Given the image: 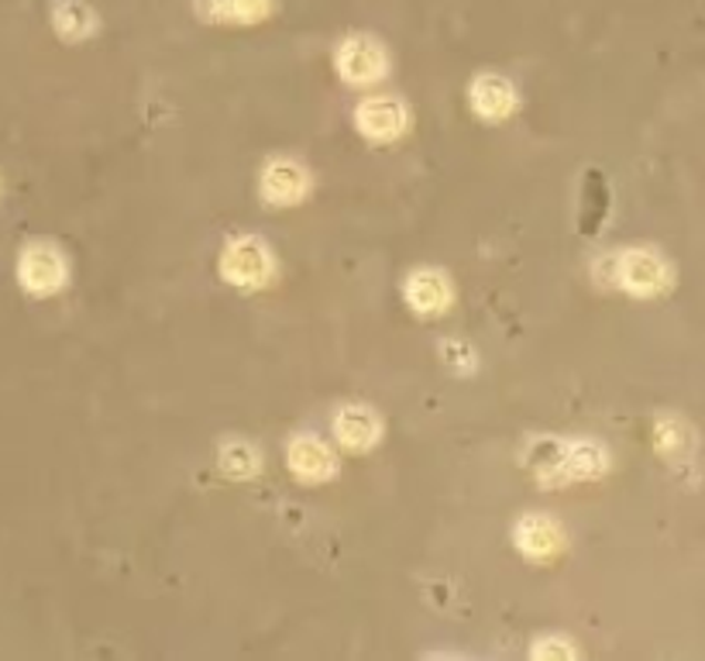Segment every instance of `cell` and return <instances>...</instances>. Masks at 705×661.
Wrapping results in <instances>:
<instances>
[{"label": "cell", "mask_w": 705, "mask_h": 661, "mask_svg": "<svg viewBox=\"0 0 705 661\" xmlns=\"http://www.w3.org/2000/svg\"><path fill=\"white\" fill-rule=\"evenodd\" d=\"M220 276L241 290H259L272 276V256L259 238H235L220 256Z\"/></svg>", "instance_id": "cell-1"}, {"label": "cell", "mask_w": 705, "mask_h": 661, "mask_svg": "<svg viewBox=\"0 0 705 661\" xmlns=\"http://www.w3.org/2000/svg\"><path fill=\"white\" fill-rule=\"evenodd\" d=\"M18 276L24 282V290H31V293H39V297L55 293L62 282H66V259H62L52 245H28L21 251Z\"/></svg>", "instance_id": "cell-2"}, {"label": "cell", "mask_w": 705, "mask_h": 661, "mask_svg": "<svg viewBox=\"0 0 705 661\" xmlns=\"http://www.w3.org/2000/svg\"><path fill=\"white\" fill-rule=\"evenodd\" d=\"M338 73L351 86H372L375 80H382V73H386V52H382V45H375L372 39H351L338 52Z\"/></svg>", "instance_id": "cell-3"}, {"label": "cell", "mask_w": 705, "mask_h": 661, "mask_svg": "<svg viewBox=\"0 0 705 661\" xmlns=\"http://www.w3.org/2000/svg\"><path fill=\"white\" fill-rule=\"evenodd\" d=\"M406 107L396 97H372L359 107L355 124L369 142H393L406 132Z\"/></svg>", "instance_id": "cell-4"}, {"label": "cell", "mask_w": 705, "mask_h": 661, "mask_svg": "<svg viewBox=\"0 0 705 661\" xmlns=\"http://www.w3.org/2000/svg\"><path fill=\"white\" fill-rule=\"evenodd\" d=\"M334 434L344 448L351 452H369L379 434H382V424L379 417L369 411V406H344V411L334 417Z\"/></svg>", "instance_id": "cell-5"}, {"label": "cell", "mask_w": 705, "mask_h": 661, "mask_svg": "<svg viewBox=\"0 0 705 661\" xmlns=\"http://www.w3.org/2000/svg\"><path fill=\"white\" fill-rule=\"evenodd\" d=\"M290 468L303 483H324L334 476V455L317 437H297L290 445Z\"/></svg>", "instance_id": "cell-6"}, {"label": "cell", "mask_w": 705, "mask_h": 661, "mask_svg": "<svg viewBox=\"0 0 705 661\" xmlns=\"http://www.w3.org/2000/svg\"><path fill=\"white\" fill-rule=\"evenodd\" d=\"M468 101L478 117L499 121V117H509L512 107H517V93H512L509 80H502V76H478L471 83Z\"/></svg>", "instance_id": "cell-7"}, {"label": "cell", "mask_w": 705, "mask_h": 661, "mask_svg": "<svg viewBox=\"0 0 705 661\" xmlns=\"http://www.w3.org/2000/svg\"><path fill=\"white\" fill-rule=\"evenodd\" d=\"M406 300L416 313H440L452 303V282L444 279V272L421 269L406 279Z\"/></svg>", "instance_id": "cell-8"}, {"label": "cell", "mask_w": 705, "mask_h": 661, "mask_svg": "<svg viewBox=\"0 0 705 661\" xmlns=\"http://www.w3.org/2000/svg\"><path fill=\"white\" fill-rule=\"evenodd\" d=\"M517 545L527 558H554L561 548V534L558 524L548 517H523L517 524Z\"/></svg>", "instance_id": "cell-9"}, {"label": "cell", "mask_w": 705, "mask_h": 661, "mask_svg": "<svg viewBox=\"0 0 705 661\" xmlns=\"http://www.w3.org/2000/svg\"><path fill=\"white\" fill-rule=\"evenodd\" d=\"M262 190L272 204H297L307 194V173L297 163H272L262 176Z\"/></svg>", "instance_id": "cell-10"}, {"label": "cell", "mask_w": 705, "mask_h": 661, "mask_svg": "<svg viewBox=\"0 0 705 661\" xmlns=\"http://www.w3.org/2000/svg\"><path fill=\"white\" fill-rule=\"evenodd\" d=\"M220 468L228 472L231 479H248L259 468V452H255L248 441H228L220 448Z\"/></svg>", "instance_id": "cell-11"}, {"label": "cell", "mask_w": 705, "mask_h": 661, "mask_svg": "<svg viewBox=\"0 0 705 661\" xmlns=\"http://www.w3.org/2000/svg\"><path fill=\"white\" fill-rule=\"evenodd\" d=\"M55 24H59L62 35H76V39H83L86 31L93 28V18H90V11H86L83 4H73V0H66V4L55 8Z\"/></svg>", "instance_id": "cell-12"}, {"label": "cell", "mask_w": 705, "mask_h": 661, "mask_svg": "<svg viewBox=\"0 0 705 661\" xmlns=\"http://www.w3.org/2000/svg\"><path fill=\"white\" fill-rule=\"evenodd\" d=\"M440 355L452 362V365H462V369H471L475 362H471V352H468V344H462L458 349V341H444L440 344Z\"/></svg>", "instance_id": "cell-13"}]
</instances>
